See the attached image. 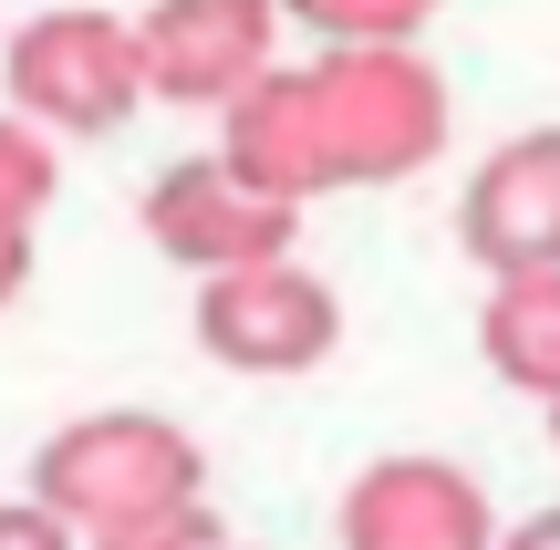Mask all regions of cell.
I'll list each match as a JSON object with an SVG mask.
<instances>
[{"instance_id": "30bf717a", "label": "cell", "mask_w": 560, "mask_h": 550, "mask_svg": "<svg viewBox=\"0 0 560 550\" xmlns=\"http://www.w3.org/2000/svg\"><path fill=\"white\" fill-rule=\"evenodd\" d=\"M312 32V52H416L425 42V0H301V11H280Z\"/></svg>"}, {"instance_id": "9c48e42d", "label": "cell", "mask_w": 560, "mask_h": 550, "mask_svg": "<svg viewBox=\"0 0 560 550\" xmlns=\"http://www.w3.org/2000/svg\"><path fill=\"white\" fill-rule=\"evenodd\" d=\"M478 353H488V374H499L509 395L560 406V270H540V281H488Z\"/></svg>"}, {"instance_id": "4fadbf2b", "label": "cell", "mask_w": 560, "mask_h": 550, "mask_svg": "<svg viewBox=\"0 0 560 550\" xmlns=\"http://www.w3.org/2000/svg\"><path fill=\"white\" fill-rule=\"evenodd\" d=\"M0 550H83V540L52 510H32V499H0Z\"/></svg>"}, {"instance_id": "9a60e30c", "label": "cell", "mask_w": 560, "mask_h": 550, "mask_svg": "<svg viewBox=\"0 0 560 550\" xmlns=\"http://www.w3.org/2000/svg\"><path fill=\"white\" fill-rule=\"evenodd\" d=\"M32 249H42V239H0V312L32 291Z\"/></svg>"}, {"instance_id": "8992f818", "label": "cell", "mask_w": 560, "mask_h": 550, "mask_svg": "<svg viewBox=\"0 0 560 550\" xmlns=\"http://www.w3.org/2000/svg\"><path fill=\"white\" fill-rule=\"evenodd\" d=\"M509 519L488 510L478 468H457V457H363L353 489H342L332 510V540L342 550H499Z\"/></svg>"}, {"instance_id": "5bb4252c", "label": "cell", "mask_w": 560, "mask_h": 550, "mask_svg": "<svg viewBox=\"0 0 560 550\" xmlns=\"http://www.w3.org/2000/svg\"><path fill=\"white\" fill-rule=\"evenodd\" d=\"M499 550H560V510H529V519H509Z\"/></svg>"}, {"instance_id": "2e32d148", "label": "cell", "mask_w": 560, "mask_h": 550, "mask_svg": "<svg viewBox=\"0 0 560 550\" xmlns=\"http://www.w3.org/2000/svg\"><path fill=\"white\" fill-rule=\"evenodd\" d=\"M550 447H560V406H550Z\"/></svg>"}, {"instance_id": "277c9868", "label": "cell", "mask_w": 560, "mask_h": 550, "mask_svg": "<svg viewBox=\"0 0 560 550\" xmlns=\"http://www.w3.org/2000/svg\"><path fill=\"white\" fill-rule=\"evenodd\" d=\"M187 332H198V353L229 364V374H322L342 353V291L322 281L312 260L229 270V281H198Z\"/></svg>"}, {"instance_id": "3957f363", "label": "cell", "mask_w": 560, "mask_h": 550, "mask_svg": "<svg viewBox=\"0 0 560 550\" xmlns=\"http://www.w3.org/2000/svg\"><path fill=\"white\" fill-rule=\"evenodd\" d=\"M0 94L32 136H115L145 104V62H136V21L125 11H32L0 42Z\"/></svg>"}, {"instance_id": "e0dca14e", "label": "cell", "mask_w": 560, "mask_h": 550, "mask_svg": "<svg viewBox=\"0 0 560 550\" xmlns=\"http://www.w3.org/2000/svg\"><path fill=\"white\" fill-rule=\"evenodd\" d=\"M229 550H240V540H229Z\"/></svg>"}, {"instance_id": "52a82bcc", "label": "cell", "mask_w": 560, "mask_h": 550, "mask_svg": "<svg viewBox=\"0 0 560 550\" xmlns=\"http://www.w3.org/2000/svg\"><path fill=\"white\" fill-rule=\"evenodd\" d=\"M145 239H156L177 270H198V281L301 260V219H291V208H270L260 187H240L219 156L156 166V187H145Z\"/></svg>"}, {"instance_id": "6da1fadb", "label": "cell", "mask_w": 560, "mask_h": 550, "mask_svg": "<svg viewBox=\"0 0 560 550\" xmlns=\"http://www.w3.org/2000/svg\"><path fill=\"white\" fill-rule=\"evenodd\" d=\"M32 510H52L73 540H104L125 519L156 510H198L208 499V447L156 406H94L73 426H52L32 447Z\"/></svg>"}, {"instance_id": "ba28073f", "label": "cell", "mask_w": 560, "mask_h": 550, "mask_svg": "<svg viewBox=\"0 0 560 550\" xmlns=\"http://www.w3.org/2000/svg\"><path fill=\"white\" fill-rule=\"evenodd\" d=\"M457 239L488 281H540L560 270V125L499 136L457 187Z\"/></svg>"}, {"instance_id": "8fae6325", "label": "cell", "mask_w": 560, "mask_h": 550, "mask_svg": "<svg viewBox=\"0 0 560 550\" xmlns=\"http://www.w3.org/2000/svg\"><path fill=\"white\" fill-rule=\"evenodd\" d=\"M52 198H62V145L32 136V125L0 104V239H42Z\"/></svg>"}, {"instance_id": "5b68a950", "label": "cell", "mask_w": 560, "mask_h": 550, "mask_svg": "<svg viewBox=\"0 0 560 550\" xmlns=\"http://www.w3.org/2000/svg\"><path fill=\"white\" fill-rule=\"evenodd\" d=\"M136 21L145 104H187V115H229L260 73H280V11L270 0H156Z\"/></svg>"}, {"instance_id": "7a4b0ae2", "label": "cell", "mask_w": 560, "mask_h": 550, "mask_svg": "<svg viewBox=\"0 0 560 550\" xmlns=\"http://www.w3.org/2000/svg\"><path fill=\"white\" fill-rule=\"evenodd\" d=\"M301 104H312L322 198L425 177L446 156V73L425 52H312L301 62Z\"/></svg>"}, {"instance_id": "7c38bea8", "label": "cell", "mask_w": 560, "mask_h": 550, "mask_svg": "<svg viewBox=\"0 0 560 550\" xmlns=\"http://www.w3.org/2000/svg\"><path fill=\"white\" fill-rule=\"evenodd\" d=\"M83 550H229L219 530V510H156V519H125V530H104V540H83Z\"/></svg>"}]
</instances>
